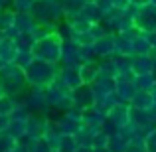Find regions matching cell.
<instances>
[{
  "mask_svg": "<svg viewBox=\"0 0 156 152\" xmlns=\"http://www.w3.org/2000/svg\"><path fill=\"white\" fill-rule=\"evenodd\" d=\"M91 152H111V148H109V146H95Z\"/></svg>",
  "mask_w": 156,
  "mask_h": 152,
  "instance_id": "5b68a950",
  "label": "cell"
},
{
  "mask_svg": "<svg viewBox=\"0 0 156 152\" xmlns=\"http://www.w3.org/2000/svg\"><path fill=\"white\" fill-rule=\"evenodd\" d=\"M93 148L89 144H77V148H75V152H91Z\"/></svg>",
  "mask_w": 156,
  "mask_h": 152,
  "instance_id": "3957f363",
  "label": "cell"
},
{
  "mask_svg": "<svg viewBox=\"0 0 156 152\" xmlns=\"http://www.w3.org/2000/svg\"><path fill=\"white\" fill-rule=\"evenodd\" d=\"M8 152H26V148H22L20 144H16L14 148H12V150H8Z\"/></svg>",
  "mask_w": 156,
  "mask_h": 152,
  "instance_id": "8992f818",
  "label": "cell"
},
{
  "mask_svg": "<svg viewBox=\"0 0 156 152\" xmlns=\"http://www.w3.org/2000/svg\"><path fill=\"white\" fill-rule=\"evenodd\" d=\"M130 2H133V4H136V6H148V4L150 2H152V0H130Z\"/></svg>",
  "mask_w": 156,
  "mask_h": 152,
  "instance_id": "277c9868",
  "label": "cell"
},
{
  "mask_svg": "<svg viewBox=\"0 0 156 152\" xmlns=\"http://www.w3.org/2000/svg\"><path fill=\"white\" fill-rule=\"evenodd\" d=\"M18 57V46H16V42H12V40L4 38L0 40V63H12V61Z\"/></svg>",
  "mask_w": 156,
  "mask_h": 152,
  "instance_id": "6da1fadb",
  "label": "cell"
},
{
  "mask_svg": "<svg viewBox=\"0 0 156 152\" xmlns=\"http://www.w3.org/2000/svg\"><path fill=\"white\" fill-rule=\"evenodd\" d=\"M142 140H144V148H146V152H156V129L150 130V133L146 134Z\"/></svg>",
  "mask_w": 156,
  "mask_h": 152,
  "instance_id": "7a4b0ae2",
  "label": "cell"
}]
</instances>
